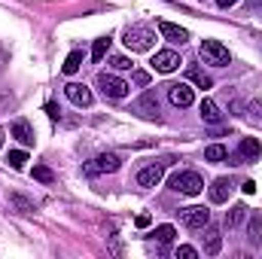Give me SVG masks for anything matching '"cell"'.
<instances>
[{"mask_svg":"<svg viewBox=\"0 0 262 259\" xmlns=\"http://www.w3.org/2000/svg\"><path fill=\"white\" fill-rule=\"evenodd\" d=\"M168 186L180 195H198L204 189V180L198 177L195 171H174L171 180H168Z\"/></svg>","mask_w":262,"mask_h":259,"instance_id":"obj_1","label":"cell"},{"mask_svg":"<svg viewBox=\"0 0 262 259\" xmlns=\"http://www.w3.org/2000/svg\"><path fill=\"white\" fill-rule=\"evenodd\" d=\"M198 55H201V61H204V64H213V67H226L229 61H232L229 49H226L220 40H201Z\"/></svg>","mask_w":262,"mask_h":259,"instance_id":"obj_2","label":"cell"},{"mask_svg":"<svg viewBox=\"0 0 262 259\" xmlns=\"http://www.w3.org/2000/svg\"><path fill=\"white\" fill-rule=\"evenodd\" d=\"M125 46H128L131 52H149L152 46H156V34L149 31V28H143V25H134L125 31V40H122Z\"/></svg>","mask_w":262,"mask_h":259,"instance_id":"obj_3","label":"cell"},{"mask_svg":"<svg viewBox=\"0 0 262 259\" xmlns=\"http://www.w3.org/2000/svg\"><path fill=\"white\" fill-rule=\"evenodd\" d=\"M119 165H122V159H119L116 153H104V156H98V159L85 162V165H82V174H85V177H98V174H113V171H119Z\"/></svg>","mask_w":262,"mask_h":259,"instance_id":"obj_4","label":"cell"},{"mask_svg":"<svg viewBox=\"0 0 262 259\" xmlns=\"http://www.w3.org/2000/svg\"><path fill=\"white\" fill-rule=\"evenodd\" d=\"M98 89H101L107 98H116V101L128 95V82L119 79L116 73H98Z\"/></svg>","mask_w":262,"mask_h":259,"instance_id":"obj_5","label":"cell"},{"mask_svg":"<svg viewBox=\"0 0 262 259\" xmlns=\"http://www.w3.org/2000/svg\"><path fill=\"white\" fill-rule=\"evenodd\" d=\"M149 64H152L156 73H174L183 61H180V55H177L174 49H162V52H156V55H152V61H149Z\"/></svg>","mask_w":262,"mask_h":259,"instance_id":"obj_6","label":"cell"},{"mask_svg":"<svg viewBox=\"0 0 262 259\" xmlns=\"http://www.w3.org/2000/svg\"><path fill=\"white\" fill-rule=\"evenodd\" d=\"M168 98H171V104L174 107H192V101H195V92H192V85L189 82H174V85H168Z\"/></svg>","mask_w":262,"mask_h":259,"instance_id":"obj_7","label":"cell"},{"mask_svg":"<svg viewBox=\"0 0 262 259\" xmlns=\"http://www.w3.org/2000/svg\"><path fill=\"white\" fill-rule=\"evenodd\" d=\"M180 223L183 226H189V229H204L207 223H210V210L207 207H183L180 210Z\"/></svg>","mask_w":262,"mask_h":259,"instance_id":"obj_8","label":"cell"},{"mask_svg":"<svg viewBox=\"0 0 262 259\" xmlns=\"http://www.w3.org/2000/svg\"><path fill=\"white\" fill-rule=\"evenodd\" d=\"M64 95L76 104V107H92L95 104V95H92V89L89 85H82V82H67L64 85Z\"/></svg>","mask_w":262,"mask_h":259,"instance_id":"obj_9","label":"cell"},{"mask_svg":"<svg viewBox=\"0 0 262 259\" xmlns=\"http://www.w3.org/2000/svg\"><path fill=\"white\" fill-rule=\"evenodd\" d=\"M162 177H165V162H152V165H146V168L137 171V183L146 186V189H149V186H159Z\"/></svg>","mask_w":262,"mask_h":259,"instance_id":"obj_10","label":"cell"},{"mask_svg":"<svg viewBox=\"0 0 262 259\" xmlns=\"http://www.w3.org/2000/svg\"><path fill=\"white\" fill-rule=\"evenodd\" d=\"M262 156V140L256 137H244L241 146H238V156H235V165H244V162H253Z\"/></svg>","mask_w":262,"mask_h":259,"instance_id":"obj_11","label":"cell"},{"mask_svg":"<svg viewBox=\"0 0 262 259\" xmlns=\"http://www.w3.org/2000/svg\"><path fill=\"white\" fill-rule=\"evenodd\" d=\"M159 34H162L168 43H180V46L189 40V31L180 28V25H174V21H159Z\"/></svg>","mask_w":262,"mask_h":259,"instance_id":"obj_12","label":"cell"},{"mask_svg":"<svg viewBox=\"0 0 262 259\" xmlns=\"http://www.w3.org/2000/svg\"><path fill=\"white\" fill-rule=\"evenodd\" d=\"M198 113H201V119H204L207 125H220V122H223V110H220V104L210 101V98H204V101L198 104Z\"/></svg>","mask_w":262,"mask_h":259,"instance_id":"obj_13","label":"cell"},{"mask_svg":"<svg viewBox=\"0 0 262 259\" xmlns=\"http://www.w3.org/2000/svg\"><path fill=\"white\" fill-rule=\"evenodd\" d=\"M220 247H223V235H220V229L204 226V253H207V256H216Z\"/></svg>","mask_w":262,"mask_h":259,"instance_id":"obj_14","label":"cell"},{"mask_svg":"<svg viewBox=\"0 0 262 259\" xmlns=\"http://www.w3.org/2000/svg\"><path fill=\"white\" fill-rule=\"evenodd\" d=\"M229 195H232V183H229V177H220V180L210 183V201H213V204L229 201Z\"/></svg>","mask_w":262,"mask_h":259,"instance_id":"obj_15","label":"cell"},{"mask_svg":"<svg viewBox=\"0 0 262 259\" xmlns=\"http://www.w3.org/2000/svg\"><path fill=\"white\" fill-rule=\"evenodd\" d=\"M9 131H12V137H15V140H18L21 146H34V128H31V125H28L25 119H15Z\"/></svg>","mask_w":262,"mask_h":259,"instance_id":"obj_16","label":"cell"},{"mask_svg":"<svg viewBox=\"0 0 262 259\" xmlns=\"http://www.w3.org/2000/svg\"><path fill=\"white\" fill-rule=\"evenodd\" d=\"M186 79H189L192 85H198V89H204V92H207V89H213V79H210L201 67H189V70H186Z\"/></svg>","mask_w":262,"mask_h":259,"instance_id":"obj_17","label":"cell"},{"mask_svg":"<svg viewBox=\"0 0 262 259\" xmlns=\"http://www.w3.org/2000/svg\"><path fill=\"white\" fill-rule=\"evenodd\" d=\"M247 241H250L253 247H259V241H262V213H253V217H250V226H247Z\"/></svg>","mask_w":262,"mask_h":259,"instance_id":"obj_18","label":"cell"},{"mask_svg":"<svg viewBox=\"0 0 262 259\" xmlns=\"http://www.w3.org/2000/svg\"><path fill=\"white\" fill-rule=\"evenodd\" d=\"M82 58H85V55H82L79 49H73V52H70V55L64 58V67H61V70H64L67 76H73V73H76V70L82 67Z\"/></svg>","mask_w":262,"mask_h":259,"instance_id":"obj_19","label":"cell"},{"mask_svg":"<svg viewBox=\"0 0 262 259\" xmlns=\"http://www.w3.org/2000/svg\"><path fill=\"white\" fill-rule=\"evenodd\" d=\"M110 43H113L110 37H98L95 46H92V61H104V55L110 52Z\"/></svg>","mask_w":262,"mask_h":259,"instance_id":"obj_20","label":"cell"},{"mask_svg":"<svg viewBox=\"0 0 262 259\" xmlns=\"http://www.w3.org/2000/svg\"><path fill=\"white\" fill-rule=\"evenodd\" d=\"M204 159H207V162H226V159H229V149H226L223 143H210V146L204 149Z\"/></svg>","mask_w":262,"mask_h":259,"instance_id":"obj_21","label":"cell"},{"mask_svg":"<svg viewBox=\"0 0 262 259\" xmlns=\"http://www.w3.org/2000/svg\"><path fill=\"white\" fill-rule=\"evenodd\" d=\"M244 217H247V207H244V204H235V207L226 213V226H229V229H235V226H241V223H244Z\"/></svg>","mask_w":262,"mask_h":259,"instance_id":"obj_22","label":"cell"},{"mask_svg":"<svg viewBox=\"0 0 262 259\" xmlns=\"http://www.w3.org/2000/svg\"><path fill=\"white\" fill-rule=\"evenodd\" d=\"M137 107L143 110V116H156V113H159V104H156V95H152V92H146Z\"/></svg>","mask_w":262,"mask_h":259,"instance_id":"obj_23","label":"cell"},{"mask_svg":"<svg viewBox=\"0 0 262 259\" xmlns=\"http://www.w3.org/2000/svg\"><path fill=\"white\" fill-rule=\"evenodd\" d=\"M174 235H177V232H174V226H159V229L152 232V238H156L159 244H171V241H174Z\"/></svg>","mask_w":262,"mask_h":259,"instance_id":"obj_24","label":"cell"},{"mask_svg":"<svg viewBox=\"0 0 262 259\" xmlns=\"http://www.w3.org/2000/svg\"><path fill=\"white\" fill-rule=\"evenodd\" d=\"M6 162H9V165H12L15 171H21V168H25V162H28V153H25V149H12Z\"/></svg>","mask_w":262,"mask_h":259,"instance_id":"obj_25","label":"cell"},{"mask_svg":"<svg viewBox=\"0 0 262 259\" xmlns=\"http://www.w3.org/2000/svg\"><path fill=\"white\" fill-rule=\"evenodd\" d=\"M9 201H12L21 213H31V210H34V201H28L25 195H15V192H12V195H9Z\"/></svg>","mask_w":262,"mask_h":259,"instance_id":"obj_26","label":"cell"},{"mask_svg":"<svg viewBox=\"0 0 262 259\" xmlns=\"http://www.w3.org/2000/svg\"><path fill=\"white\" fill-rule=\"evenodd\" d=\"M34 180H40V183H52V180H55V174H52L46 165H37V168H34Z\"/></svg>","mask_w":262,"mask_h":259,"instance_id":"obj_27","label":"cell"},{"mask_svg":"<svg viewBox=\"0 0 262 259\" xmlns=\"http://www.w3.org/2000/svg\"><path fill=\"white\" fill-rule=\"evenodd\" d=\"M247 113H250V116L262 125V98H256V101H250V104H247Z\"/></svg>","mask_w":262,"mask_h":259,"instance_id":"obj_28","label":"cell"},{"mask_svg":"<svg viewBox=\"0 0 262 259\" xmlns=\"http://www.w3.org/2000/svg\"><path fill=\"white\" fill-rule=\"evenodd\" d=\"M195 256H198L195 247H189V244H180L177 247V259H195Z\"/></svg>","mask_w":262,"mask_h":259,"instance_id":"obj_29","label":"cell"},{"mask_svg":"<svg viewBox=\"0 0 262 259\" xmlns=\"http://www.w3.org/2000/svg\"><path fill=\"white\" fill-rule=\"evenodd\" d=\"M110 64H113V70H131V61L125 58V55H113Z\"/></svg>","mask_w":262,"mask_h":259,"instance_id":"obj_30","label":"cell"},{"mask_svg":"<svg viewBox=\"0 0 262 259\" xmlns=\"http://www.w3.org/2000/svg\"><path fill=\"white\" fill-rule=\"evenodd\" d=\"M149 223H152V217H149V213H137V220H134V226H137V229H146Z\"/></svg>","mask_w":262,"mask_h":259,"instance_id":"obj_31","label":"cell"},{"mask_svg":"<svg viewBox=\"0 0 262 259\" xmlns=\"http://www.w3.org/2000/svg\"><path fill=\"white\" fill-rule=\"evenodd\" d=\"M134 82H137V85H146V82H149V73L137 70V73H134Z\"/></svg>","mask_w":262,"mask_h":259,"instance_id":"obj_32","label":"cell"},{"mask_svg":"<svg viewBox=\"0 0 262 259\" xmlns=\"http://www.w3.org/2000/svg\"><path fill=\"white\" fill-rule=\"evenodd\" d=\"M235 3H238V0H216L220 9H229V6H235Z\"/></svg>","mask_w":262,"mask_h":259,"instance_id":"obj_33","label":"cell"},{"mask_svg":"<svg viewBox=\"0 0 262 259\" xmlns=\"http://www.w3.org/2000/svg\"><path fill=\"white\" fill-rule=\"evenodd\" d=\"M241 189H244V192H247V195H253V189H256V183H253V180H247V183H244Z\"/></svg>","mask_w":262,"mask_h":259,"instance_id":"obj_34","label":"cell"},{"mask_svg":"<svg viewBox=\"0 0 262 259\" xmlns=\"http://www.w3.org/2000/svg\"><path fill=\"white\" fill-rule=\"evenodd\" d=\"M247 3H250V6H262V0H247Z\"/></svg>","mask_w":262,"mask_h":259,"instance_id":"obj_35","label":"cell"},{"mask_svg":"<svg viewBox=\"0 0 262 259\" xmlns=\"http://www.w3.org/2000/svg\"><path fill=\"white\" fill-rule=\"evenodd\" d=\"M0 146H3V131H0Z\"/></svg>","mask_w":262,"mask_h":259,"instance_id":"obj_36","label":"cell"}]
</instances>
